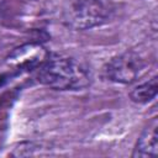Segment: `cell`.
<instances>
[{
	"mask_svg": "<svg viewBox=\"0 0 158 158\" xmlns=\"http://www.w3.org/2000/svg\"><path fill=\"white\" fill-rule=\"evenodd\" d=\"M157 91H158V83H157V77L154 75L151 79L135 86L130 91V99L135 104L146 105L157 96Z\"/></svg>",
	"mask_w": 158,
	"mask_h": 158,
	"instance_id": "cell-5",
	"label": "cell"
},
{
	"mask_svg": "<svg viewBox=\"0 0 158 158\" xmlns=\"http://www.w3.org/2000/svg\"><path fill=\"white\" fill-rule=\"evenodd\" d=\"M37 80L54 90H83L91 84L90 69L80 60L65 56H51L38 68Z\"/></svg>",
	"mask_w": 158,
	"mask_h": 158,
	"instance_id": "cell-1",
	"label": "cell"
},
{
	"mask_svg": "<svg viewBox=\"0 0 158 158\" xmlns=\"http://www.w3.org/2000/svg\"><path fill=\"white\" fill-rule=\"evenodd\" d=\"M111 10L105 0H74L67 14V23L78 31L91 30L104 25Z\"/></svg>",
	"mask_w": 158,
	"mask_h": 158,
	"instance_id": "cell-2",
	"label": "cell"
},
{
	"mask_svg": "<svg viewBox=\"0 0 158 158\" xmlns=\"http://www.w3.org/2000/svg\"><path fill=\"white\" fill-rule=\"evenodd\" d=\"M147 62L136 52H125L112 57L102 67V77L116 84H131L146 70Z\"/></svg>",
	"mask_w": 158,
	"mask_h": 158,
	"instance_id": "cell-3",
	"label": "cell"
},
{
	"mask_svg": "<svg viewBox=\"0 0 158 158\" xmlns=\"http://www.w3.org/2000/svg\"><path fill=\"white\" fill-rule=\"evenodd\" d=\"M157 127L158 121L157 117H153L147 127L143 128L141 132L136 146L132 152L133 158H142V157H151L157 156L158 153V136H157Z\"/></svg>",
	"mask_w": 158,
	"mask_h": 158,
	"instance_id": "cell-4",
	"label": "cell"
}]
</instances>
